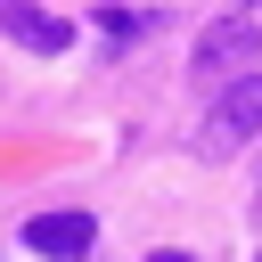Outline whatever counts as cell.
I'll return each mask as SVG.
<instances>
[{
	"instance_id": "6da1fadb",
	"label": "cell",
	"mask_w": 262,
	"mask_h": 262,
	"mask_svg": "<svg viewBox=\"0 0 262 262\" xmlns=\"http://www.w3.org/2000/svg\"><path fill=\"white\" fill-rule=\"evenodd\" d=\"M254 139H262V74H237V82L213 98V115H205L196 156H205V164H229V156L254 147Z\"/></svg>"
},
{
	"instance_id": "7a4b0ae2",
	"label": "cell",
	"mask_w": 262,
	"mask_h": 262,
	"mask_svg": "<svg viewBox=\"0 0 262 262\" xmlns=\"http://www.w3.org/2000/svg\"><path fill=\"white\" fill-rule=\"evenodd\" d=\"M246 66H262V25L254 16H221V25L196 33V74H246Z\"/></svg>"
},
{
	"instance_id": "3957f363",
	"label": "cell",
	"mask_w": 262,
	"mask_h": 262,
	"mask_svg": "<svg viewBox=\"0 0 262 262\" xmlns=\"http://www.w3.org/2000/svg\"><path fill=\"white\" fill-rule=\"evenodd\" d=\"M0 33L16 49H33V57H66L74 49V25L49 16V8H33V0H0Z\"/></svg>"
},
{
	"instance_id": "277c9868",
	"label": "cell",
	"mask_w": 262,
	"mask_h": 262,
	"mask_svg": "<svg viewBox=\"0 0 262 262\" xmlns=\"http://www.w3.org/2000/svg\"><path fill=\"white\" fill-rule=\"evenodd\" d=\"M25 246H33V254L74 262V254H90V246H98V221H90V213H33V221H25Z\"/></svg>"
},
{
	"instance_id": "5b68a950",
	"label": "cell",
	"mask_w": 262,
	"mask_h": 262,
	"mask_svg": "<svg viewBox=\"0 0 262 262\" xmlns=\"http://www.w3.org/2000/svg\"><path fill=\"white\" fill-rule=\"evenodd\" d=\"M106 33H115V41H139V33H147V16H123V8H106Z\"/></svg>"
},
{
	"instance_id": "8992f818",
	"label": "cell",
	"mask_w": 262,
	"mask_h": 262,
	"mask_svg": "<svg viewBox=\"0 0 262 262\" xmlns=\"http://www.w3.org/2000/svg\"><path fill=\"white\" fill-rule=\"evenodd\" d=\"M237 8H246V0H237Z\"/></svg>"
},
{
	"instance_id": "52a82bcc",
	"label": "cell",
	"mask_w": 262,
	"mask_h": 262,
	"mask_svg": "<svg viewBox=\"0 0 262 262\" xmlns=\"http://www.w3.org/2000/svg\"><path fill=\"white\" fill-rule=\"evenodd\" d=\"M254 196H262V188H254Z\"/></svg>"
}]
</instances>
